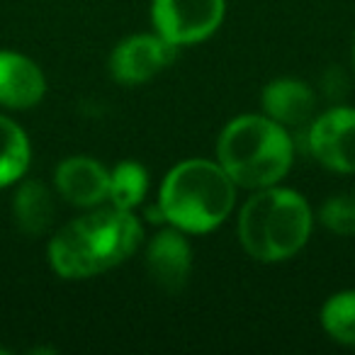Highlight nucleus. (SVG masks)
<instances>
[{
  "label": "nucleus",
  "instance_id": "f3484780",
  "mask_svg": "<svg viewBox=\"0 0 355 355\" xmlns=\"http://www.w3.org/2000/svg\"><path fill=\"white\" fill-rule=\"evenodd\" d=\"M353 64H355V42H353Z\"/></svg>",
  "mask_w": 355,
  "mask_h": 355
},
{
  "label": "nucleus",
  "instance_id": "0eeeda50",
  "mask_svg": "<svg viewBox=\"0 0 355 355\" xmlns=\"http://www.w3.org/2000/svg\"><path fill=\"white\" fill-rule=\"evenodd\" d=\"M309 151L329 171L355 173V107H331L316 117Z\"/></svg>",
  "mask_w": 355,
  "mask_h": 355
},
{
  "label": "nucleus",
  "instance_id": "39448f33",
  "mask_svg": "<svg viewBox=\"0 0 355 355\" xmlns=\"http://www.w3.org/2000/svg\"><path fill=\"white\" fill-rule=\"evenodd\" d=\"M227 0H153L151 22L175 46L198 44L219 30Z\"/></svg>",
  "mask_w": 355,
  "mask_h": 355
},
{
  "label": "nucleus",
  "instance_id": "dca6fc26",
  "mask_svg": "<svg viewBox=\"0 0 355 355\" xmlns=\"http://www.w3.org/2000/svg\"><path fill=\"white\" fill-rule=\"evenodd\" d=\"M319 219L329 232L338 236H353L355 234V195L340 193L329 198L319 209Z\"/></svg>",
  "mask_w": 355,
  "mask_h": 355
},
{
  "label": "nucleus",
  "instance_id": "f257e3e1",
  "mask_svg": "<svg viewBox=\"0 0 355 355\" xmlns=\"http://www.w3.org/2000/svg\"><path fill=\"white\" fill-rule=\"evenodd\" d=\"M141 236V224L129 209L100 207L56 232L49 241V263L66 280H85L127 261Z\"/></svg>",
  "mask_w": 355,
  "mask_h": 355
},
{
  "label": "nucleus",
  "instance_id": "2eb2a0df",
  "mask_svg": "<svg viewBox=\"0 0 355 355\" xmlns=\"http://www.w3.org/2000/svg\"><path fill=\"white\" fill-rule=\"evenodd\" d=\"M321 326L334 340L355 345V290H343L326 300L321 309Z\"/></svg>",
  "mask_w": 355,
  "mask_h": 355
},
{
  "label": "nucleus",
  "instance_id": "423d86ee",
  "mask_svg": "<svg viewBox=\"0 0 355 355\" xmlns=\"http://www.w3.org/2000/svg\"><path fill=\"white\" fill-rule=\"evenodd\" d=\"M175 56L178 46L158 32L156 35H134L114 46L110 56V73L117 83L141 85L166 71L175 61Z\"/></svg>",
  "mask_w": 355,
  "mask_h": 355
},
{
  "label": "nucleus",
  "instance_id": "f8f14e48",
  "mask_svg": "<svg viewBox=\"0 0 355 355\" xmlns=\"http://www.w3.org/2000/svg\"><path fill=\"white\" fill-rule=\"evenodd\" d=\"M56 214L54 195L40 180H25L12 200V219L27 236H40L51 227Z\"/></svg>",
  "mask_w": 355,
  "mask_h": 355
},
{
  "label": "nucleus",
  "instance_id": "4468645a",
  "mask_svg": "<svg viewBox=\"0 0 355 355\" xmlns=\"http://www.w3.org/2000/svg\"><path fill=\"white\" fill-rule=\"evenodd\" d=\"M148 190V173L141 163L122 161L110 171V195L107 200L119 209H129L144 202Z\"/></svg>",
  "mask_w": 355,
  "mask_h": 355
},
{
  "label": "nucleus",
  "instance_id": "9d476101",
  "mask_svg": "<svg viewBox=\"0 0 355 355\" xmlns=\"http://www.w3.org/2000/svg\"><path fill=\"white\" fill-rule=\"evenodd\" d=\"M46 93L42 69L17 51H0V105L10 110L35 107Z\"/></svg>",
  "mask_w": 355,
  "mask_h": 355
},
{
  "label": "nucleus",
  "instance_id": "6e6552de",
  "mask_svg": "<svg viewBox=\"0 0 355 355\" xmlns=\"http://www.w3.org/2000/svg\"><path fill=\"white\" fill-rule=\"evenodd\" d=\"M146 270L168 295L183 290L193 270V248L180 229H166L151 239L146 248Z\"/></svg>",
  "mask_w": 355,
  "mask_h": 355
},
{
  "label": "nucleus",
  "instance_id": "a211bd4d",
  "mask_svg": "<svg viewBox=\"0 0 355 355\" xmlns=\"http://www.w3.org/2000/svg\"><path fill=\"white\" fill-rule=\"evenodd\" d=\"M8 353V350H3V348H0V355H6Z\"/></svg>",
  "mask_w": 355,
  "mask_h": 355
},
{
  "label": "nucleus",
  "instance_id": "f03ea898",
  "mask_svg": "<svg viewBox=\"0 0 355 355\" xmlns=\"http://www.w3.org/2000/svg\"><path fill=\"white\" fill-rule=\"evenodd\" d=\"M236 183L219 163L190 158L166 175L158 195L166 222L185 234H207L232 214Z\"/></svg>",
  "mask_w": 355,
  "mask_h": 355
},
{
  "label": "nucleus",
  "instance_id": "9b49d317",
  "mask_svg": "<svg viewBox=\"0 0 355 355\" xmlns=\"http://www.w3.org/2000/svg\"><path fill=\"white\" fill-rule=\"evenodd\" d=\"M316 95L304 80L300 78H277L270 80L263 90V110L270 119L282 127L302 124L314 114Z\"/></svg>",
  "mask_w": 355,
  "mask_h": 355
},
{
  "label": "nucleus",
  "instance_id": "7ed1b4c3",
  "mask_svg": "<svg viewBox=\"0 0 355 355\" xmlns=\"http://www.w3.org/2000/svg\"><path fill=\"white\" fill-rule=\"evenodd\" d=\"M217 158L241 188H270L290 173L292 139L268 114H241L219 134Z\"/></svg>",
  "mask_w": 355,
  "mask_h": 355
},
{
  "label": "nucleus",
  "instance_id": "1a4fd4ad",
  "mask_svg": "<svg viewBox=\"0 0 355 355\" xmlns=\"http://www.w3.org/2000/svg\"><path fill=\"white\" fill-rule=\"evenodd\" d=\"M54 180L64 200L76 207L93 209L110 195V171L88 156H71L61 161Z\"/></svg>",
  "mask_w": 355,
  "mask_h": 355
},
{
  "label": "nucleus",
  "instance_id": "ddd939ff",
  "mask_svg": "<svg viewBox=\"0 0 355 355\" xmlns=\"http://www.w3.org/2000/svg\"><path fill=\"white\" fill-rule=\"evenodd\" d=\"M30 139L20 124L0 114V188L17 183L30 166Z\"/></svg>",
  "mask_w": 355,
  "mask_h": 355
},
{
  "label": "nucleus",
  "instance_id": "20e7f679",
  "mask_svg": "<svg viewBox=\"0 0 355 355\" xmlns=\"http://www.w3.org/2000/svg\"><path fill=\"white\" fill-rule=\"evenodd\" d=\"M311 209L300 193L287 188H261L239 214V239L251 258L280 263L302 251L311 234Z\"/></svg>",
  "mask_w": 355,
  "mask_h": 355
}]
</instances>
